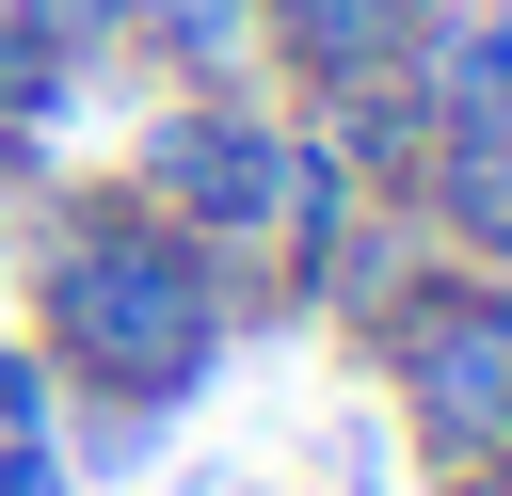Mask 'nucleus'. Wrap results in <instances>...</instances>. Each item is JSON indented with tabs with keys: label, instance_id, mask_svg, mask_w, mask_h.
Listing matches in <instances>:
<instances>
[{
	"label": "nucleus",
	"instance_id": "obj_3",
	"mask_svg": "<svg viewBox=\"0 0 512 496\" xmlns=\"http://www.w3.org/2000/svg\"><path fill=\"white\" fill-rule=\"evenodd\" d=\"M112 176H128V192H144L192 256H224V272H240V304H256V256H272L288 176H304V112H288L272 80H224V96H144Z\"/></svg>",
	"mask_w": 512,
	"mask_h": 496
},
{
	"label": "nucleus",
	"instance_id": "obj_12",
	"mask_svg": "<svg viewBox=\"0 0 512 496\" xmlns=\"http://www.w3.org/2000/svg\"><path fill=\"white\" fill-rule=\"evenodd\" d=\"M0 496H80V464H64V432H0Z\"/></svg>",
	"mask_w": 512,
	"mask_h": 496
},
{
	"label": "nucleus",
	"instance_id": "obj_10",
	"mask_svg": "<svg viewBox=\"0 0 512 496\" xmlns=\"http://www.w3.org/2000/svg\"><path fill=\"white\" fill-rule=\"evenodd\" d=\"M16 48H64V64H128V0H0Z\"/></svg>",
	"mask_w": 512,
	"mask_h": 496
},
{
	"label": "nucleus",
	"instance_id": "obj_4",
	"mask_svg": "<svg viewBox=\"0 0 512 496\" xmlns=\"http://www.w3.org/2000/svg\"><path fill=\"white\" fill-rule=\"evenodd\" d=\"M416 32H432V0H256V48H272V96L288 112L416 64Z\"/></svg>",
	"mask_w": 512,
	"mask_h": 496
},
{
	"label": "nucleus",
	"instance_id": "obj_14",
	"mask_svg": "<svg viewBox=\"0 0 512 496\" xmlns=\"http://www.w3.org/2000/svg\"><path fill=\"white\" fill-rule=\"evenodd\" d=\"M240 496H336V480H240Z\"/></svg>",
	"mask_w": 512,
	"mask_h": 496
},
{
	"label": "nucleus",
	"instance_id": "obj_15",
	"mask_svg": "<svg viewBox=\"0 0 512 496\" xmlns=\"http://www.w3.org/2000/svg\"><path fill=\"white\" fill-rule=\"evenodd\" d=\"M16 192H32V176H16V160H0V240H16Z\"/></svg>",
	"mask_w": 512,
	"mask_h": 496
},
{
	"label": "nucleus",
	"instance_id": "obj_5",
	"mask_svg": "<svg viewBox=\"0 0 512 496\" xmlns=\"http://www.w3.org/2000/svg\"><path fill=\"white\" fill-rule=\"evenodd\" d=\"M448 256H480V272H512V112H464V128H432V160H416V192H400Z\"/></svg>",
	"mask_w": 512,
	"mask_h": 496
},
{
	"label": "nucleus",
	"instance_id": "obj_1",
	"mask_svg": "<svg viewBox=\"0 0 512 496\" xmlns=\"http://www.w3.org/2000/svg\"><path fill=\"white\" fill-rule=\"evenodd\" d=\"M0 272H16V336H32L64 384H96V400H160V416H192V400L224 384V352L256 336L240 272L192 256L128 176H32Z\"/></svg>",
	"mask_w": 512,
	"mask_h": 496
},
{
	"label": "nucleus",
	"instance_id": "obj_13",
	"mask_svg": "<svg viewBox=\"0 0 512 496\" xmlns=\"http://www.w3.org/2000/svg\"><path fill=\"white\" fill-rule=\"evenodd\" d=\"M432 496H512V432H496V448H480V464H448V480H432Z\"/></svg>",
	"mask_w": 512,
	"mask_h": 496
},
{
	"label": "nucleus",
	"instance_id": "obj_9",
	"mask_svg": "<svg viewBox=\"0 0 512 496\" xmlns=\"http://www.w3.org/2000/svg\"><path fill=\"white\" fill-rule=\"evenodd\" d=\"M48 432H64L80 496H96V480H160V448H176V416H160V400H96V384H64V416H48Z\"/></svg>",
	"mask_w": 512,
	"mask_h": 496
},
{
	"label": "nucleus",
	"instance_id": "obj_16",
	"mask_svg": "<svg viewBox=\"0 0 512 496\" xmlns=\"http://www.w3.org/2000/svg\"><path fill=\"white\" fill-rule=\"evenodd\" d=\"M160 496H224V480H208V464H192V480H160Z\"/></svg>",
	"mask_w": 512,
	"mask_h": 496
},
{
	"label": "nucleus",
	"instance_id": "obj_7",
	"mask_svg": "<svg viewBox=\"0 0 512 496\" xmlns=\"http://www.w3.org/2000/svg\"><path fill=\"white\" fill-rule=\"evenodd\" d=\"M128 80H160V96L272 80V48H256V0H128Z\"/></svg>",
	"mask_w": 512,
	"mask_h": 496
},
{
	"label": "nucleus",
	"instance_id": "obj_6",
	"mask_svg": "<svg viewBox=\"0 0 512 496\" xmlns=\"http://www.w3.org/2000/svg\"><path fill=\"white\" fill-rule=\"evenodd\" d=\"M304 144L352 176V192H416V160H432V96H416V64H384V80H352V96H304Z\"/></svg>",
	"mask_w": 512,
	"mask_h": 496
},
{
	"label": "nucleus",
	"instance_id": "obj_2",
	"mask_svg": "<svg viewBox=\"0 0 512 496\" xmlns=\"http://www.w3.org/2000/svg\"><path fill=\"white\" fill-rule=\"evenodd\" d=\"M352 352H368L384 432H400V464H416V480H448V464H480V448L512 432V272H480V256H448V240H432L416 272H384V288H368Z\"/></svg>",
	"mask_w": 512,
	"mask_h": 496
},
{
	"label": "nucleus",
	"instance_id": "obj_11",
	"mask_svg": "<svg viewBox=\"0 0 512 496\" xmlns=\"http://www.w3.org/2000/svg\"><path fill=\"white\" fill-rule=\"evenodd\" d=\"M48 416H64V368L32 336H0V432H48Z\"/></svg>",
	"mask_w": 512,
	"mask_h": 496
},
{
	"label": "nucleus",
	"instance_id": "obj_8",
	"mask_svg": "<svg viewBox=\"0 0 512 496\" xmlns=\"http://www.w3.org/2000/svg\"><path fill=\"white\" fill-rule=\"evenodd\" d=\"M416 96H432V128L512 112V0H432V32H416Z\"/></svg>",
	"mask_w": 512,
	"mask_h": 496
}]
</instances>
